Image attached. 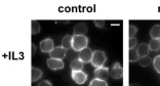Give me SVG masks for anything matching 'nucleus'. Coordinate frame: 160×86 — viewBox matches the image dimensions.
Listing matches in <instances>:
<instances>
[{"mask_svg":"<svg viewBox=\"0 0 160 86\" xmlns=\"http://www.w3.org/2000/svg\"><path fill=\"white\" fill-rule=\"evenodd\" d=\"M88 44V39L86 36L81 35H73L72 36V48L76 51H80L83 48L87 47Z\"/></svg>","mask_w":160,"mask_h":86,"instance_id":"f257e3e1","label":"nucleus"},{"mask_svg":"<svg viewBox=\"0 0 160 86\" xmlns=\"http://www.w3.org/2000/svg\"><path fill=\"white\" fill-rule=\"evenodd\" d=\"M106 60H107V56L105 55V52L102 51V50H96L92 55V64L94 68H100L104 66Z\"/></svg>","mask_w":160,"mask_h":86,"instance_id":"f03ea898","label":"nucleus"},{"mask_svg":"<svg viewBox=\"0 0 160 86\" xmlns=\"http://www.w3.org/2000/svg\"><path fill=\"white\" fill-rule=\"evenodd\" d=\"M93 55V51L89 47H85L79 51L78 59L81 60L82 63H92Z\"/></svg>","mask_w":160,"mask_h":86,"instance_id":"7ed1b4c3","label":"nucleus"},{"mask_svg":"<svg viewBox=\"0 0 160 86\" xmlns=\"http://www.w3.org/2000/svg\"><path fill=\"white\" fill-rule=\"evenodd\" d=\"M39 46H40V50L45 53H50L54 48L53 41H52V39H50V38L43 39V40L40 42Z\"/></svg>","mask_w":160,"mask_h":86,"instance_id":"20e7f679","label":"nucleus"},{"mask_svg":"<svg viewBox=\"0 0 160 86\" xmlns=\"http://www.w3.org/2000/svg\"><path fill=\"white\" fill-rule=\"evenodd\" d=\"M71 77L77 84H83L87 80V75L83 71H72Z\"/></svg>","mask_w":160,"mask_h":86,"instance_id":"39448f33","label":"nucleus"},{"mask_svg":"<svg viewBox=\"0 0 160 86\" xmlns=\"http://www.w3.org/2000/svg\"><path fill=\"white\" fill-rule=\"evenodd\" d=\"M47 67H48L50 70H53V71L62 70L64 68V62L62 60L52 59V57H50V59L47 60Z\"/></svg>","mask_w":160,"mask_h":86,"instance_id":"423d86ee","label":"nucleus"},{"mask_svg":"<svg viewBox=\"0 0 160 86\" xmlns=\"http://www.w3.org/2000/svg\"><path fill=\"white\" fill-rule=\"evenodd\" d=\"M66 52L67 50L65 49L63 46H58V47H54L53 50L49 53L50 57L52 59H57V60H63L65 56H66Z\"/></svg>","mask_w":160,"mask_h":86,"instance_id":"0eeeda50","label":"nucleus"},{"mask_svg":"<svg viewBox=\"0 0 160 86\" xmlns=\"http://www.w3.org/2000/svg\"><path fill=\"white\" fill-rule=\"evenodd\" d=\"M109 75H110V72H109V69L106 67H100L94 70V76L98 79H101V80L106 81Z\"/></svg>","mask_w":160,"mask_h":86,"instance_id":"6e6552de","label":"nucleus"},{"mask_svg":"<svg viewBox=\"0 0 160 86\" xmlns=\"http://www.w3.org/2000/svg\"><path fill=\"white\" fill-rule=\"evenodd\" d=\"M110 75L114 79H121L123 76V69L119 63H115L110 71Z\"/></svg>","mask_w":160,"mask_h":86,"instance_id":"1a4fd4ad","label":"nucleus"},{"mask_svg":"<svg viewBox=\"0 0 160 86\" xmlns=\"http://www.w3.org/2000/svg\"><path fill=\"white\" fill-rule=\"evenodd\" d=\"M87 30V25L85 23H78L77 25H75V27L73 29V33L74 35H81V36H85Z\"/></svg>","mask_w":160,"mask_h":86,"instance_id":"9d476101","label":"nucleus"},{"mask_svg":"<svg viewBox=\"0 0 160 86\" xmlns=\"http://www.w3.org/2000/svg\"><path fill=\"white\" fill-rule=\"evenodd\" d=\"M149 51H150V48H149V44H146V43H142L139 46H138V49H137V52L139 55L140 57H143V56H147Z\"/></svg>","mask_w":160,"mask_h":86,"instance_id":"9b49d317","label":"nucleus"},{"mask_svg":"<svg viewBox=\"0 0 160 86\" xmlns=\"http://www.w3.org/2000/svg\"><path fill=\"white\" fill-rule=\"evenodd\" d=\"M83 66H84V63H82L79 59L73 60L70 64V67H71L72 71H82Z\"/></svg>","mask_w":160,"mask_h":86,"instance_id":"f8f14e48","label":"nucleus"},{"mask_svg":"<svg viewBox=\"0 0 160 86\" xmlns=\"http://www.w3.org/2000/svg\"><path fill=\"white\" fill-rule=\"evenodd\" d=\"M42 76V71L38 69V68H35V67H32L31 69V80L32 82H35L39 80L40 78Z\"/></svg>","mask_w":160,"mask_h":86,"instance_id":"ddd939ff","label":"nucleus"},{"mask_svg":"<svg viewBox=\"0 0 160 86\" xmlns=\"http://www.w3.org/2000/svg\"><path fill=\"white\" fill-rule=\"evenodd\" d=\"M62 46L68 50L72 47V36L70 35H65L63 39H62Z\"/></svg>","mask_w":160,"mask_h":86,"instance_id":"4468645a","label":"nucleus"},{"mask_svg":"<svg viewBox=\"0 0 160 86\" xmlns=\"http://www.w3.org/2000/svg\"><path fill=\"white\" fill-rule=\"evenodd\" d=\"M150 36L152 39H159L160 40V25H155L150 30Z\"/></svg>","mask_w":160,"mask_h":86,"instance_id":"2eb2a0df","label":"nucleus"},{"mask_svg":"<svg viewBox=\"0 0 160 86\" xmlns=\"http://www.w3.org/2000/svg\"><path fill=\"white\" fill-rule=\"evenodd\" d=\"M149 48L152 51H158L160 49V40L159 39H151L150 43H149Z\"/></svg>","mask_w":160,"mask_h":86,"instance_id":"dca6fc26","label":"nucleus"},{"mask_svg":"<svg viewBox=\"0 0 160 86\" xmlns=\"http://www.w3.org/2000/svg\"><path fill=\"white\" fill-rule=\"evenodd\" d=\"M128 59H129V62H130V63H136V62H138V60H140V56H139V55H138L137 50H134V49H129Z\"/></svg>","mask_w":160,"mask_h":86,"instance_id":"f3484780","label":"nucleus"},{"mask_svg":"<svg viewBox=\"0 0 160 86\" xmlns=\"http://www.w3.org/2000/svg\"><path fill=\"white\" fill-rule=\"evenodd\" d=\"M140 64V66L142 67H148V66H150V64H151V59L149 57L148 55L147 56H143V57H140V60H138Z\"/></svg>","mask_w":160,"mask_h":86,"instance_id":"a211bd4d","label":"nucleus"},{"mask_svg":"<svg viewBox=\"0 0 160 86\" xmlns=\"http://www.w3.org/2000/svg\"><path fill=\"white\" fill-rule=\"evenodd\" d=\"M88 86H108V83L105 80H101V79H93L89 83Z\"/></svg>","mask_w":160,"mask_h":86,"instance_id":"6ab92c4d","label":"nucleus"},{"mask_svg":"<svg viewBox=\"0 0 160 86\" xmlns=\"http://www.w3.org/2000/svg\"><path fill=\"white\" fill-rule=\"evenodd\" d=\"M31 29H32V34L35 35V34H38L40 32V24L38 23L37 21H32L31 23Z\"/></svg>","mask_w":160,"mask_h":86,"instance_id":"aec40b11","label":"nucleus"},{"mask_svg":"<svg viewBox=\"0 0 160 86\" xmlns=\"http://www.w3.org/2000/svg\"><path fill=\"white\" fill-rule=\"evenodd\" d=\"M153 66L154 69L160 74V55L155 56V59L153 60Z\"/></svg>","mask_w":160,"mask_h":86,"instance_id":"412c9836","label":"nucleus"},{"mask_svg":"<svg viewBox=\"0 0 160 86\" xmlns=\"http://www.w3.org/2000/svg\"><path fill=\"white\" fill-rule=\"evenodd\" d=\"M128 30H129V32H128L129 38H132L133 36L137 34V32H138V28H137L136 26H132V25H130Z\"/></svg>","mask_w":160,"mask_h":86,"instance_id":"4be33fe9","label":"nucleus"},{"mask_svg":"<svg viewBox=\"0 0 160 86\" xmlns=\"http://www.w3.org/2000/svg\"><path fill=\"white\" fill-rule=\"evenodd\" d=\"M128 44H129V49H133V48L137 46V44H138V40H137V38H134V37L129 38Z\"/></svg>","mask_w":160,"mask_h":86,"instance_id":"5701e85b","label":"nucleus"},{"mask_svg":"<svg viewBox=\"0 0 160 86\" xmlns=\"http://www.w3.org/2000/svg\"><path fill=\"white\" fill-rule=\"evenodd\" d=\"M94 26L100 28V29H103L105 27V21H102V20L94 21Z\"/></svg>","mask_w":160,"mask_h":86,"instance_id":"b1692460","label":"nucleus"},{"mask_svg":"<svg viewBox=\"0 0 160 86\" xmlns=\"http://www.w3.org/2000/svg\"><path fill=\"white\" fill-rule=\"evenodd\" d=\"M38 86H52V84L50 83L49 81H47V80H44V81L40 82V83L38 84Z\"/></svg>","mask_w":160,"mask_h":86,"instance_id":"393cba45","label":"nucleus"},{"mask_svg":"<svg viewBox=\"0 0 160 86\" xmlns=\"http://www.w3.org/2000/svg\"><path fill=\"white\" fill-rule=\"evenodd\" d=\"M32 53H35V45L32 44Z\"/></svg>","mask_w":160,"mask_h":86,"instance_id":"a878e982","label":"nucleus"},{"mask_svg":"<svg viewBox=\"0 0 160 86\" xmlns=\"http://www.w3.org/2000/svg\"><path fill=\"white\" fill-rule=\"evenodd\" d=\"M129 86H140V84H138V83H132Z\"/></svg>","mask_w":160,"mask_h":86,"instance_id":"bb28decb","label":"nucleus"}]
</instances>
